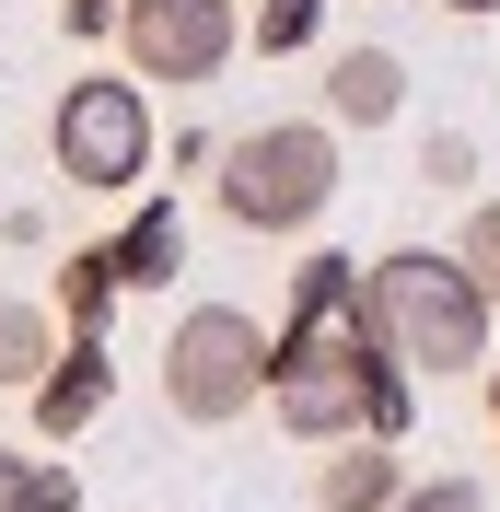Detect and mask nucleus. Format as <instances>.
<instances>
[{
    "mask_svg": "<svg viewBox=\"0 0 500 512\" xmlns=\"http://www.w3.org/2000/svg\"><path fill=\"white\" fill-rule=\"evenodd\" d=\"M221 222L256 233V245H280V233H314L326 210H338V128L326 117H256L221 140Z\"/></svg>",
    "mask_w": 500,
    "mask_h": 512,
    "instance_id": "nucleus-1",
    "label": "nucleus"
},
{
    "mask_svg": "<svg viewBox=\"0 0 500 512\" xmlns=\"http://www.w3.org/2000/svg\"><path fill=\"white\" fill-rule=\"evenodd\" d=\"M373 326H384V350L407 361V373H489V291L466 280V256H442V245H384L373 268Z\"/></svg>",
    "mask_w": 500,
    "mask_h": 512,
    "instance_id": "nucleus-2",
    "label": "nucleus"
},
{
    "mask_svg": "<svg viewBox=\"0 0 500 512\" xmlns=\"http://www.w3.org/2000/svg\"><path fill=\"white\" fill-rule=\"evenodd\" d=\"M47 163H59L82 198H140V175H152V82H128V70H70L59 105H47Z\"/></svg>",
    "mask_w": 500,
    "mask_h": 512,
    "instance_id": "nucleus-3",
    "label": "nucleus"
},
{
    "mask_svg": "<svg viewBox=\"0 0 500 512\" xmlns=\"http://www.w3.org/2000/svg\"><path fill=\"white\" fill-rule=\"evenodd\" d=\"M163 408L187 431H233L245 408H268V326L245 303H187L163 326Z\"/></svg>",
    "mask_w": 500,
    "mask_h": 512,
    "instance_id": "nucleus-4",
    "label": "nucleus"
},
{
    "mask_svg": "<svg viewBox=\"0 0 500 512\" xmlns=\"http://www.w3.org/2000/svg\"><path fill=\"white\" fill-rule=\"evenodd\" d=\"M233 59H245V0H117V70L128 82L198 94Z\"/></svg>",
    "mask_w": 500,
    "mask_h": 512,
    "instance_id": "nucleus-5",
    "label": "nucleus"
},
{
    "mask_svg": "<svg viewBox=\"0 0 500 512\" xmlns=\"http://www.w3.org/2000/svg\"><path fill=\"white\" fill-rule=\"evenodd\" d=\"M268 419L291 443H349L361 431V361H268Z\"/></svg>",
    "mask_w": 500,
    "mask_h": 512,
    "instance_id": "nucleus-6",
    "label": "nucleus"
},
{
    "mask_svg": "<svg viewBox=\"0 0 500 512\" xmlns=\"http://www.w3.org/2000/svg\"><path fill=\"white\" fill-rule=\"evenodd\" d=\"M24 408H35V431H47V443H82V431L117 408V350H105V338H70V350L24 384Z\"/></svg>",
    "mask_w": 500,
    "mask_h": 512,
    "instance_id": "nucleus-7",
    "label": "nucleus"
},
{
    "mask_svg": "<svg viewBox=\"0 0 500 512\" xmlns=\"http://www.w3.org/2000/svg\"><path fill=\"white\" fill-rule=\"evenodd\" d=\"M314 94H326L314 117L349 128V140H361V128H396V105H407V59H396V47H338Z\"/></svg>",
    "mask_w": 500,
    "mask_h": 512,
    "instance_id": "nucleus-8",
    "label": "nucleus"
},
{
    "mask_svg": "<svg viewBox=\"0 0 500 512\" xmlns=\"http://www.w3.org/2000/svg\"><path fill=\"white\" fill-rule=\"evenodd\" d=\"M407 501V454L373 443V431H349V443L314 454V512H396Z\"/></svg>",
    "mask_w": 500,
    "mask_h": 512,
    "instance_id": "nucleus-9",
    "label": "nucleus"
},
{
    "mask_svg": "<svg viewBox=\"0 0 500 512\" xmlns=\"http://www.w3.org/2000/svg\"><path fill=\"white\" fill-rule=\"evenodd\" d=\"M175 268H187V210L175 198H140L128 233H117V291H163Z\"/></svg>",
    "mask_w": 500,
    "mask_h": 512,
    "instance_id": "nucleus-10",
    "label": "nucleus"
},
{
    "mask_svg": "<svg viewBox=\"0 0 500 512\" xmlns=\"http://www.w3.org/2000/svg\"><path fill=\"white\" fill-rule=\"evenodd\" d=\"M47 315H70V338H105V315H117V245H70L47 268Z\"/></svg>",
    "mask_w": 500,
    "mask_h": 512,
    "instance_id": "nucleus-11",
    "label": "nucleus"
},
{
    "mask_svg": "<svg viewBox=\"0 0 500 512\" xmlns=\"http://www.w3.org/2000/svg\"><path fill=\"white\" fill-rule=\"evenodd\" d=\"M47 361H59V315H47V303H24V291H0V384L24 396Z\"/></svg>",
    "mask_w": 500,
    "mask_h": 512,
    "instance_id": "nucleus-12",
    "label": "nucleus"
},
{
    "mask_svg": "<svg viewBox=\"0 0 500 512\" xmlns=\"http://www.w3.org/2000/svg\"><path fill=\"white\" fill-rule=\"evenodd\" d=\"M361 431H373V443H407V431H419V373H407L396 350L361 361Z\"/></svg>",
    "mask_w": 500,
    "mask_h": 512,
    "instance_id": "nucleus-13",
    "label": "nucleus"
},
{
    "mask_svg": "<svg viewBox=\"0 0 500 512\" xmlns=\"http://www.w3.org/2000/svg\"><path fill=\"white\" fill-rule=\"evenodd\" d=\"M326 35V0H245V47L256 59H303Z\"/></svg>",
    "mask_w": 500,
    "mask_h": 512,
    "instance_id": "nucleus-14",
    "label": "nucleus"
},
{
    "mask_svg": "<svg viewBox=\"0 0 500 512\" xmlns=\"http://www.w3.org/2000/svg\"><path fill=\"white\" fill-rule=\"evenodd\" d=\"M0 512H82V478L47 454H0Z\"/></svg>",
    "mask_w": 500,
    "mask_h": 512,
    "instance_id": "nucleus-15",
    "label": "nucleus"
},
{
    "mask_svg": "<svg viewBox=\"0 0 500 512\" xmlns=\"http://www.w3.org/2000/svg\"><path fill=\"white\" fill-rule=\"evenodd\" d=\"M454 256H466V280L489 291V315H500V198H477L466 233H454Z\"/></svg>",
    "mask_w": 500,
    "mask_h": 512,
    "instance_id": "nucleus-16",
    "label": "nucleus"
},
{
    "mask_svg": "<svg viewBox=\"0 0 500 512\" xmlns=\"http://www.w3.org/2000/svg\"><path fill=\"white\" fill-rule=\"evenodd\" d=\"M419 187H442V198L477 187V140L466 128H431V140H419Z\"/></svg>",
    "mask_w": 500,
    "mask_h": 512,
    "instance_id": "nucleus-17",
    "label": "nucleus"
},
{
    "mask_svg": "<svg viewBox=\"0 0 500 512\" xmlns=\"http://www.w3.org/2000/svg\"><path fill=\"white\" fill-rule=\"evenodd\" d=\"M396 512H489V478H454V466H442V478H407Z\"/></svg>",
    "mask_w": 500,
    "mask_h": 512,
    "instance_id": "nucleus-18",
    "label": "nucleus"
},
{
    "mask_svg": "<svg viewBox=\"0 0 500 512\" xmlns=\"http://www.w3.org/2000/svg\"><path fill=\"white\" fill-rule=\"evenodd\" d=\"M59 24L70 35H117V0H59Z\"/></svg>",
    "mask_w": 500,
    "mask_h": 512,
    "instance_id": "nucleus-19",
    "label": "nucleus"
},
{
    "mask_svg": "<svg viewBox=\"0 0 500 512\" xmlns=\"http://www.w3.org/2000/svg\"><path fill=\"white\" fill-rule=\"evenodd\" d=\"M442 12H454V24H489V12H500V0H442Z\"/></svg>",
    "mask_w": 500,
    "mask_h": 512,
    "instance_id": "nucleus-20",
    "label": "nucleus"
},
{
    "mask_svg": "<svg viewBox=\"0 0 500 512\" xmlns=\"http://www.w3.org/2000/svg\"><path fill=\"white\" fill-rule=\"evenodd\" d=\"M477 384H489V431H500V350H489V373H477Z\"/></svg>",
    "mask_w": 500,
    "mask_h": 512,
    "instance_id": "nucleus-21",
    "label": "nucleus"
}]
</instances>
